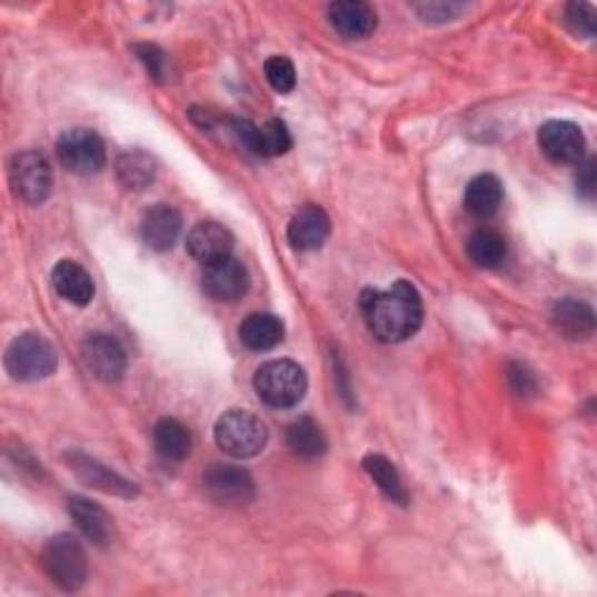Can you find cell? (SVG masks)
Returning a JSON list of instances; mask_svg holds the SVG:
<instances>
[{
	"instance_id": "6da1fadb",
	"label": "cell",
	"mask_w": 597,
	"mask_h": 597,
	"mask_svg": "<svg viewBox=\"0 0 597 597\" xmlns=\"http://www.w3.org/2000/svg\"><path fill=\"white\" fill-rule=\"evenodd\" d=\"M360 308L369 331L384 344H401L422 327V299L406 280H397L388 290H367Z\"/></svg>"
},
{
	"instance_id": "7a4b0ae2",
	"label": "cell",
	"mask_w": 597,
	"mask_h": 597,
	"mask_svg": "<svg viewBox=\"0 0 597 597\" xmlns=\"http://www.w3.org/2000/svg\"><path fill=\"white\" fill-rule=\"evenodd\" d=\"M306 371L292 360H273L261 365L255 374V390L259 399L273 409H290L306 395Z\"/></svg>"
},
{
	"instance_id": "3957f363",
	"label": "cell",
	"mask_w": 597,
	"mask_h": 597,
	"mask_svg": "<svg viewBox=\"0 0 597 597\" xmlns=\"http://www.w3.org/2000/svg\"><path fill=\"white\" fill-rule=\"evenodd\" d=\"M267 439V425L250 411L231 409L215 425V441L231 458H255L257 452L265 450Z\"/></svg>"
},
{
	"instance_id": "277c9868",
	"label": "cell",
	"mask_w": 597,
	"mask_h": 597,
	"mask_svg": "<svg viewBox=\"0 0 597 597\" xmlns=\"http://www.w3.org/2000/svg\"><path fill=\"white\" fill-rule=\"evenodd\" d=\"M57 365L59 360L54 346L33 331L19 334L6 350L8 374L17 380H27V384L52 376L57 371Z\"/></svg>"
},
{
	"instance_id": "5b68a950",
	"label": "cell",
	"mask_w": 597,
	"mask_h": 597,
	"mask_svg": "<svg viewBox=\"0 0 597 597\" xmlns=\"http://www.w3.org/2000/svg\"><path fill=\"white\" fill-rule=\"evenodd\" d=\"M42 565L50 579L63 590H78L84 586L89 565L78 537L57 535L42 548Z\"/></svg>"
},
{
	"instance_id": "8992f818",
	"label": "cell",
	"mask_w": 597,
	"mask_h": 597,
	"mask_svg": "<svg viewBox=\"0 0 597 597\" xmlns=\"http://www.w3.org/2000/svg\"><path fill=\"white\" fill-rule=\"evenodd\" d=\"M10 185L17 199L40 206L52 195V166L38 150L19 152L10 161Z\"/></svg>"
},
{
	"instance_id": "52a82bcc",
	"label": "cell",
	"mask_w": 597,
	"mask_h": 597,
	"mask_svg": "<svg viewBox=\"0 0 597 597\" xmlns=\"http://www.w3.org/2000/svg\"><path fill=\"white\" fill-rule=\"evenodd\" d=\"M57 157L70 173L93 176L106 166V146L97 131L68 129L57 142Z\"/></svg>"
},
{
	"instance_id": "ba28073f",
	"label": "cell",
	"mask_w": 597,
	"mask_h": 597,
	"mask_svg": "<svg viewBox=\"0 0 597 597\" xmlns=\"http://www.w3.org/2000/svg\"><path fill=\"white\" fill-rule=\"evenodd\" d=\"M201 285H203V292L212 301L231 304L248 292L250 273L243 267V261H238L236 257H225L220 261H212V265L203 267Z\"/></svg>"
},
{
	"instance_id": "9c48e42d",
	"label": "cell",
	"mask_w": 597,
	"mask_h": 597,
	"mask_svg": "<svg viewBox=\"0 0 597 597\" xmlns=\"http://www.w3.org/2000/svg\"><path fill=\"white\" fill-rule=\"evenodd\" d=\"M203 488L212 501L227 507L248 505L255 497L252 476L246 469H238L231 465L208 467V471L203 474Z\"/></svg>"
},
{
	"instance_id": "30bf717a",
	"label": "cell",
	"mask_w": 597,
	"mask_h": 597,
	"mask_svg": "<svg viewBox=\"0 0 597 597\" xmlns=\"http://www.w3.org/2000/svg\"><path fill=\"white\" fill-rule=\"evenodd\" d=\"M82 357L89 371L106 384H115L127 374V352L112 334H89L82 344Z\"/></svg>"
},
{
	"instance_id": "8fae6325",
	"label": "cell",
	"mask_w": 597,
	"mask_h": 597,
	"mask_svg": "<svg viewBox=\"0 0 597 597\" xmlns=\"http://www.w3.org/2000/svg\"><path fill=\"white\" fill-rule=\"evenodd\" d=\"M233 136L257 157H280L292 148L290 131L280 119H271L261 127L248 122V119H233Z\"/></svg>"
},
{
	"instance_id": "7c38bea8",
	"label": "cell",
	"mask_w": 597,
	"mask_h": 597,
	"mask_svg": "<svg viewBox=\"0 0 597 597\" xmlns=\"http://www.w3.org/2000/svg\"><path fill=\"white\" fill-rule=\"evenodd\" d=\"M539 148L556 163H581L586 157V138L577 125L554 119L539 129Z\"/></svg>"
},
{
	"instance_id": "4fadbf2b",
	"label": "cell",
	"mask_w": 597,
	"mask_h": 597,
	"mask_svg": "<svg viewBox=\"0 0 597 597\" xmlns=\"http://www.w3.org/2000/svg\"><path fill=\"white\" fill-rule=\"evenodd\" d=\"M66 460H68L70 469L78 474V479L82 484H87L89 488H97L101 492L127 497V499L138 495V488L131 481H127L125 476H119L117 471L101 465L99 460L84 456V452H68Z\"/></svg>"
},
{
	"instance_id": "5bb4252c",
	"label": "cell",
	"mask_w": 597,
	"mask_h": 597,
	"mask_svg": "<svg viewBox=\"0 0 597 597\" xmlns=\"http://www.w3.org/2000/svg\"><path fill=\"white\" fill-rule=\"evenodd\" d=\"M331 231L329 215L316 206L308 203L295 212V218L288 225V241L299 252H310L325 246L327 236Z\"/></svg>"
},
{
	"instance_id": "9a60e30c",
	"label": "cell",
	"mask_w": 597,
	"mask_h": 597,
	"mask_svg": "<svg viewBox=\"0 0 597 597\" xmlns=\"http://www.w3.org/2000/svg\"><path fill=\"white\" fill-rule=\"evenodd\" d=\"M182 233V215L173 208L159 203L142 215L140 236L152 250H171Z\"/></svg>"
},
{
	"instance_id": "2e32d148",
	"label": "cell",
	"mask_w": 597,
	"mask_h": 597,
	"mask_svg": "<svg viewBox=\"0 0 597 597\" xmlns=\"http://www.w3.org/2000/svg\"><path fill=\"white\" fill-rule=\"evenodd\" d=\"M329 21L334 31L348 40L369 38L378 27L376 10L369 3H362V0H339V3H331Z\"/></svg>"
},
{
	"instance_id": "e0dca14e",
	"label": "cell",
	"mask_w": 597,
	"mask_h": 597,
	"mask_svg": "<svg viewBox=\"0 0 597 597\" xmlns=\"http://www.w3.org/2000/svg\"><path fill=\"white\" fill-rule=\"evenodd\" d=\"M187 250L206 267L212 265V261L231 257L233 236L218 222H199L187 236Z\"/></svg>"
},
{
	"instance_id": "ac0fdd59",
	"label": "cell",
	"mask_w": 597,
	"mask_h": 597,
	"mask_svg": "<svg viewBox=\"0 0 597 597\" xmlns=\"http://www.w3.org/2000/svg\"><path fill=\"white\" fill-rule=\"evenodd\" d=\"M68 509L73 520L78 523L80 533L97 546H108L112 539V520L101 509L97 501H91L87 497H70L68 499Z\"/></svg>"
},
{
	"instance_id": "d6986e66",
	"label": "cell",
	"mask_w": 597,
	"mask_h": 597,
	"mask_svg": "<svg viewBox=\"0 0 597 597\" xmlns=\"http://www.w3.org/2000/svg\"><path fill=\"white\" fill-rule=\"evenodd\" d=\"M54 290L73 306H87L93 299V280L73 259H61L52 271Z\"/></svg>"
},
{
	"instance_id": "ffe728a7",
	"label": "cell",
	"mask_w": 597,
	"mask_h": 597,
	"mask_svg": "<svg viewBox=\"0 0 597 597\" xmlns=\"http://www.w3.org/2000/svg\"><path fill=\"white\" fill-rule=\"evenodd\" d=\"M505 199V187L492 173L476 176L465 189V208L476 220H490Z\"/></svg>"
},
{
	"instance_id": "44dd1931",
	"label": "cell",
	"mask_w": 597,
	"mask_h": 597,
	"mask_svg": "<svg viewBox=\"0 0 597 597\" xmlns=\"http://www.w3.org/2000/svg\"><path fill=\"white\" fill-rule=\"evenodd\" d=\"M238 337L250 350H271L282 341L285 325L273 314H252L238 327Z\"/></svg>"
},
{
	"instance_id": "7402d4cb",
	"label": "cell",
	"mask_w": 597,
	"mask_h": 597,
	"mask_svg": "<svg viewBox=\"0 0 597 597\" xmlns=\"http://www.w3.org/2000/svg\"><path fill=\"white\" fill-rule=\"evenodd\" d=\"M554 325L567 339H590L595 331L593 308L577 299H563L554 306Z\"/></svg>"
},
{
	"instance_id": "603a6c76",
	"label": "cell",
	"mask_w": 597,
	"mask_h": 597,
	"mask_svg": "<svg viewBox=\"0 0 597 597\" xmlns=\"http://www.w3.org/2000/svg\"><path fill=\"white\" fill-rule=\"evenodd\" d=\"M155 448L163 460L180 462L192 452V435L176 418H161L155 425Z\"/></svg>"
},
{
	"instance_id": "cb8c5ba5",
	"label": "cell",
	"mask_w": 597,
	"mask_h": 597,
	"mask_svg": "<svg viewBox=\"0 0 597 597\" xmlns=\"http://www.w3.org/2000/svg\"><path fill=\"white\" fill-rule=\"evenodd\" d=\"M467 255L479 269H497L507 259L505 236L495 229H476L469 236Z\"/></svg>"
},
{
	"instance_id": "d4e9b609",
	"label": "cell",
	"mask_w": 597,
	"mask_h": 597,
	"mask_svg": "<svg viewBox=\"0 0 597 597\" xmlns=\"http://www.w3.org/2000/svg\"><path fill=\"white\" fill-rule=\"evenodd\" d=\"M155 176L157 163L148 152L131 150L117 159V178L127 189H146L155 182Z\"/></svg>"
},
{
	"instance_id": "484cf974",
	"label": "cell",
	"mask_w": 597,
	"mask_h": 597,
	"mask_svg": "<svg viewBox=\"0 0 597 597\" xmlns=\"http://www.w3.org/2000/svg\"><path fill=\"white\" fill-rule=\"evenodd\" d=\"M288 444L299 458L316 460L327 450L322 427L314 418H299L288 427Z\"/></svg>"
},
{
	"instance_id": "4316f807",
	"label": "cell",
	"mask_w": 597,
	"mask_h": 597,
	"mask_svg": "<svg viewBox=\"0 0 597 597\" xmlns=\"http://www.w3.org/2000/svg\"><path fill=\"white\" fill-rule=\"evenodd\" d=\"M365 469L374 479V484L380 488V492H384L388 499H392L395 505L404 507L406 501H409V495H406L397 467L386 456H367Z\"/></svg>"
},
{
	"instance_id": "83f0119b",
	"label": "cell",
	"mask_w": 597,
	"mask_h": 597,
	"mask_svg": "<svg viewBox=\"0 0 597 597\" xmlns=\"http://www.w3.org/2000/svg\"><path fill=\"white\" fill-rule=\"evenodd\" d=\"M265 73L269 84L278 91V93H290L297 84V70L295 63L288 57H271L265 63Z\"/></svg>"
},
{
	"instance_id": "f1b7e54d",
	"label": "cell",
	"mask_w": 597,
	"mask_h": 597,
	"mask_svg": "<svg viewBox=\"0 0 597 597\" xmlns=\"http://www.w3.org/2000/svg\"><path fill=\"white\" fill-rule=\"evenodd\" d=\"M567 27L577 36L593 38L595 36V8L588 3H569L567 6Z\"/></svg>"
},
{
	"instance_id": "f546056e",
	"label": "cell",
	"mask_w": 597,
	"mask_h": 597,
	"mask_svg": "<svg viewBox=\"0 0 597 597\" xmlns=\"http://www.w3.org/2000/svg\"><path fill=\"white\" fill-rule=\"evenodd\" d=\"M414 10L418 12V17L422 21H432V23H444V21H452L456 17H460L465 12L462 3H418L414 6Z\"/></svg>"
},
{
	"instance_id": "4dcf8cb0",
	"label": "cell",
	"mask_w": 597,
	"mask_h": 597,
	"mask_svg": "<svg viewBox=\"0 0 597 597\" xmlns=\"http://www.w3.org/2000/svg\"><path fill=\"white\" fill-rule=\"evenodd\" d=\"M133 50H136L138 59L146 63L152 80L163 82L166 80V54L159 50V47L157 44H136Z\"/></svg>"
},
{
	"instance_id": "1f68e13d",
	"label": "cell",
	"mask_w": 597,
	"mask_h": 597,
	"mask_svg": "<svg viewBox=\"0 0 597 597\" xmlns=\"http://www.w3.org/2000/svg\"><path fill=\"white\" fill-rule=\"evenodd\" d=\"M595 159H586L579 163V173H577V189L584 199L595 197Z\"/></svg>"
},
{
	"instance_id": "d6a6232c",
	"label": "cell",
	"mask_w": 597,
	"mask_h": 597,
	"mask_svg": "<svg viewBox=\"0 0 597 597\" xmlns=\"http://www.w3.org/2000/svg\"><path fill=\"white\" fill-rule=\"evenodd\" d=\"M509 378H511V386H514V390L518 395H533L537 390L533 374L528 369H525L523 365H514L511 371H509Z\"/></svg>"
}]
</instances>
